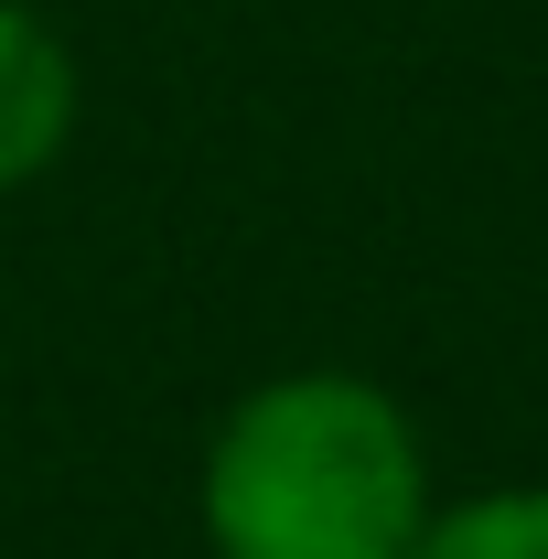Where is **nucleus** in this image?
Segmentation results:
<instances>
[{"instance_id":"f257e3e1","label":"nucleus","mask_w":548,"mask_h":559,"mask_svg":"<svg viewBox=\"0 0 548 559\" xmlns=\"http://www.w3.org/2000/svg\"><path fill=\"white\" fill-rule=\"evenodd\" d=\"M430 441L355 366L259 377L215 419L194 516L215 559H409L430 527Z\"/></svg>"},{"instance_id":"7ed1b4c3","label":"nucleus","mask_w":548,"mask_h":559,"mask_svg":"<svg viewBox=\"0 0 548 559\" xmlns=\"http://www.w3.org/2000/svg\"><path fill=\"white\" fill-rule=\"evenodd\" d=\"M409 559H548V485H484L430 506Z\"/></svg>"},{"instance_id":"f03ea898","label":"nucleus","mask_w":548,"mask_h":559,"mask_svg":"<svg viewBox=\"0 0 548 559\" xmlns=\"http://www.w3.org/2000/svg\"><path fill=\"white\" fill-rule=\"evenodd\" d=\"M75 119H86V66H75V44L33 0H0V194L44 183L75 151Z\"/></svg>"}]
</instances>
